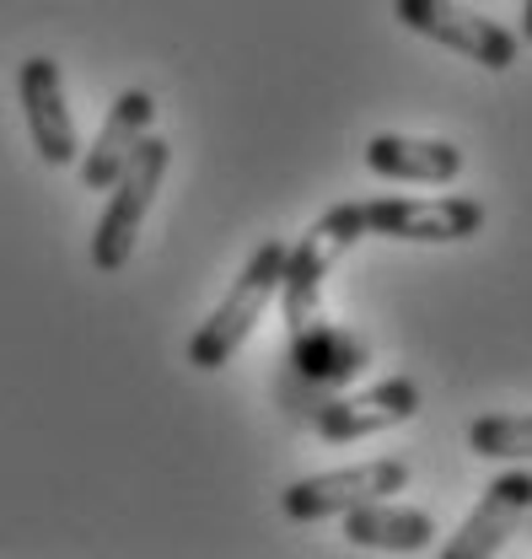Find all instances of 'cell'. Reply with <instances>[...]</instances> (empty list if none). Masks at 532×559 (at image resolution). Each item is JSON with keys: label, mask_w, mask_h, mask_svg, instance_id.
I'll return each instance as SVG.
<instances>
[{"label": "cell", "mask_w": 532, "mask_h": 559, "mask_svg": "<svg viewBox=\"0 0 532 559\" xmlns=\"http://www.w3.org/2000/svg\"><path fill=\"white\" fill-rule=\"evenodd\" d=\"M280 275H285V242L264 237L253 248V259L243 264V275L232 280V290L221 296V307L194 329V340H189V366L194 371H221L237 349L248 345V334L264 323L269 301L280 296Z\"/></svg>", "instance_id": "obj_1"}, {"label": "cell", "mask_w": 532, "mask_h": 559, "mask_svg": "<svg viewBox=\"0 0 532 559\" xmlns=\"http://www.w3.org/2000/svg\"><path fill=\"white\" fill-rule=\"evenodd\" d=\"M366 237V221L360 205H333L329 215H318L307 226V237L296 248H285V275H280V312H285V329H307L323 318V285H329L333 264Z\"/></svg>", "instance_id": "obj_2"}, {"label": "cell", "mask_w": 532, "mask_h": 559, "mask_svg": "<svg viewBox=\"0 0 532 559\" xmlns=\"http://www.w3.org/2000/svg\"><path fill=\"white\" fill-rule=\"evenodd\" d=\"M167 162H173V145L162 135H145L130 151L125 173L103 189V194H108V210H103V221H97V231H92V264H97L103 275H119V270L130 264L134 237H140L145 215H151L156 194H162Z\"/></svg>", "instance_id": "obj_3"}, {"label": "cell", "mask_w": 532, "mask_h": 559, "mask_svg": "<svg viewBox=\"0 0 532 559\" xmlns=\"http://www.w3.org/2000/svg\"><path fill=\"white\" fill-rule=\"evenodd\" d=\"M393 16H399L409 33H419L430 44H447V49L468 55L473 66H484V70H511L517 55H522V38L511 27L468 11L458 0H393Z\"/></svg>", "instance_id": "obj_4"}, {"label": "cell", "mask_w": 532, "mask_h": 559, "mask_svg": "<svg viewBox=\"0 0 532 559\" xmlns=\"http://www.w3.org/2000/svg\"><path fill=\"white\" fill-rule=\"evenodd\" d=\"M409 489V463L403 457H371L360 468H333V474H312V479H296V485L280 495V511L291 522H323L339 516L360 500H388Z\"/></svg>", "instance_id": "obj_5"}, {"label": "cell", "mask_w": 532, "mask_h": 559, "mask_svg": "<svg viewBox=\"0 0 532 559\" xmlns=\"http://www.w3.org/2000/svg\"><path fill=\"white\" fill-rule=\"evenodd\" d=\"M366 237L399 242H468L484 231V205L447 194V200H366L360 205Z\"/></svg>", "instance_id": "obj_6"}, {"label": "cell", "mask_w": 532, "mask_h": 559, "mask_svg": "<svg viewBox=\"0 0 532 559\" xmlns=\"http://www.w3.org/2000/svg\"><path fill=\"white\" fill-rule=\"evenodd\" d=\"M419 415V388L409 377H382L377 388H360V393H339L318 404V436L344 447V441H366V436H382V430H399Z\"/></svg>", "instance_id": "obj_7"}, {"label": "cell", "mask_w": 532, "mask_h": 559, "mask_svg": "<svg viewBox=\"0 0 532 559\" xmlns=\"http://www.w3.org/2000/svg\"><path fill=\"white\" fill-rule=\"evenodd\" d=\"M16 92H22V114H27L33 151H38L49 167H70V162L81 156V135H75V119H70L60 66H55L49 55L22 60V70H16Z\"/></svg>", "instance_id": "obj_8"}, {"label": "cell", "mask_w": 532, "mask_h": 559, "mask_svg": "<svg viewBox=\"0 0 532 559\" xmlns=\"http://www.w3.org/2000/svg\"><path fill=\"white\" fill-rule=\"evenodd\" d=\"M528 511H532V468H511V474H500L495 485L484 489V500L473 506V516L458 527V538H447L441 555L447 559L500 555L506 538L528 522Z\"/></svg>", "instance_id": "obj_9"}, {"label": "cell", "mask_w": 532, "mask_h": 559, "mask_svg": "<svg viewBox=\"0 0 532 559\" xmlns=\"http://www.w3.org/2000/svg\"><path fill=\"white\" fill-rule=\"evenodd\" d=\"M151 119H156V97H151V92H140V86L119 92L114 108H108V119H103V130H97V140L75 156V162H81V183H86V189H108V183L125 173L130 151L151 135Z\"/></svg>", "instance_id": "obj_10"}, {"label": "cell", "mask_w": 532, "mask_h": 559, "mask_svg": "<svg viewBox=\"0 0 532 559\" xmlns=\"http://www.w3.org/2000/svg\"><path fill=\"white\" fill-rule=\"evenodd\" d=\"M366 360H371L366 340H355L350 329H333L323 318L291 334V377L307 382V388H323V393L344 388L366 371Z\"/></svg>", "instance_id": "obj_11"}, {"label": "cell", "mask_w": 532, "mask_h": 559, "mask_svg": "<svg viewBox=\"0 0 532 559\" xmlns=\"http://www.w3.org/2000/svg\"><path fill=\"white\" fill-rule=\"evenodd\" d=\"M344 516V538L355 549H388V555H419L436 544V522L430 511H414V506H393V500H360Z\"/></svg>", "instance_id": "obj_12"}, {"label": "cell", "mask_w": 532, "mask_h": 559, "mask_svg": "<svg viewBox=\"0 0 532 559\" xmlns=\"http://www.w3.org/2000/svg\"><path fill=\"white\" fill-rule=\"evenodd\" d=\"M366 167L393 183H452L463 173V151L452 140L419 135H371L366 140Z\"/></svg>", "instance_id": "obj_13"}, {"label": "cell", "mask_w": 532, "mask_h": 559, "mask_svg": "<svg viewBox=\"0 0 532 559\" xmlns=\"http://www.w3.org/2000/svg\"><path fill=\"white\" fill-rule=\"evenodd\" d=\"M468 447L473 457H500V463H522L532 457V415H484L468 425Z\"/></svg>", "instance_id": "obj_14"}, {"label": "cell", "mask_w": 532, "mask_h": 559, "mask_svg": "<svg viewBox=\"0 0 532 559\" xmlns=\"http://www.w3.org/2000/svg\"><path fill=\"white\" fill-rule=\"evenodd\" d=\"M522 44H532V0H522V33H517Z\"/></svg>", "instance_id": "obj_15"}, {"label": "cell", "mask_w": 532, "mask_h": 559, "mask_svg": "<svg viewBox=\"0 0 532 559\" xmlns=\"http://www.w3.org/2000/svg\"><path fill=\"white\" fill-rule=\"evenodd\" d=\"M528 516H532V511H528Z\"/></svg>", "instance_id": "obj_16"}]
</instances>
